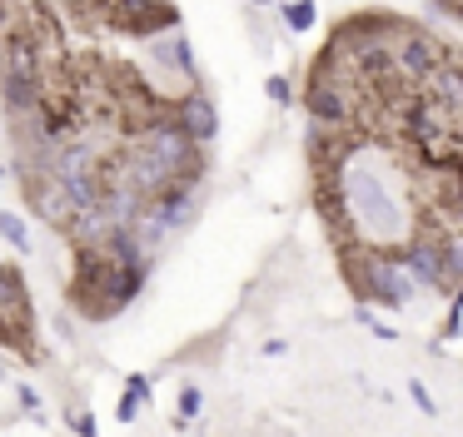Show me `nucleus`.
Returning <instances> with one entry per match:
<instances>
[{
	"label": "nucleus",
	"mask_w": 463,
	"mask_h": 437,
	"mask_svg": "<svg viewBox=\"0 0 463 437\" xmlns=\"http://www.w3.org/2000/svg\"><path fill=\"white\" fill-rule=\"evenodd\" d=\"M443 60L449 55H443L439 35H429L419 25H399V35H393V70H399L403 85H423Z\"/></svg>",
	"instance_id": "nucleus-1"
},
{
	"label": "nucleus",
	"mask_w": 463,
	"mask_h": 437,
	"mask_svg": "<svg viewBox=\"0 0 463 437\" xmlns=\"http://www.w3.org/2000/svg\"><path fill=\"white\" fill-rule=\"evenodd\" d=\"M304 109H309L314 125L339 129V135L354 125V99H349V89H344V79H329L324 70L309 79V85H304Z\"/></svg>",
	"instance_id": "nucleus-2"
},
{
	"label": "nucleus",
	"mask_w": 463,
	"mask_h": 437,
	"mask_svg": "<svg viewBox=\"0 0 463 437\" xmlns=\"http://www.w3.org/2000/svg\"><path fill=\"white\" fill-rule=\"evenodd\" d=\"M403 264L419 274V284L429 288V293H439V288H449V258H443V234H429V228H413L409 238L399 244Z\"/></svg>",
	"instance_id": "nucleus-3"
},
{
	"label": "nucleus",
	"mask_w": 463,
	"mask_h": 437,
	"mask_svg": "<svg viewBox=\"0 0 463 437\" xmlns=\"http://www.w3.org/2000/svg\"><path fill=\"white\" fill-rule=\"evenodd\" d=\"M194 184H200V179H184V174H180V179H170V184H165L160 194L150 199V209L175 228V234H180V228L190 224L194 214H200V189H194Z\"/></svg>",
	"instance_id": "nucleus-4"
},
{
	"label": "nucleus",
	"mask_w": 463,
	"mask_h": 437,
	"mask_svg": "<svg viewBox=\"0 0 463 437\" xmlns=\"http://www.w3.org/2000/svg\"><path fill=\"white\" fill-rule=\"evenodd\" d=\"M175 115L184 119V129H190L200 144H214V135H220V109H214V99L204 95L200 85H190L180 99H175Z\"/></svg>",
	"instance_id": "nucleus-5"
},
{
	"label": "nucleus",
	"mask_w": 463,
	"mask_h": 437,
	"mask_svg": "<svg viewBox=\"0 0 463 437\" xmlns=\"http://www.w3.org/2000/svg\"><path fill=\"white\" fill-rule=\"evenodd\" d=\"M423 95H429L443 115L463 119V60H443V65L423 79Z\"/></svg>",
	"instance_id": "nucleus-6"
},
{
	"label": "nucleus",
	"mask_w": 463,
	"mask_h": 437,
	"mask_svg": "<svg viewBox=\"0 0 463 437\" xmlns=\"http://www.w3.org/2000/svg\"><path fill=\"white\" fill-rule=\"evenodd\" d=\"M41 75H25V70H0V105L11 109L15 119L35 115L41 109Z\"/></svg>",
	"instance_id": "nucleus-7"
},
{
	"label": "nucleus",
	"mask_w": 463,
	"mask_h": 437,
	"mask_svg": "<svg viewBox=\"0 0 463 437\" xmlns=\"http://www.w3.org/2000/svg\"><path fill=\"white\" fill-rule=\"evenodd\" d=\"M150 55L160 60L165 70H180L184 79H200V65H194L190 35H184L180 25H175V30H160V35H150Z\"/></svg>",
	"instance_id": "nucleus-8"
},
{
	"label": "nucleus",
	"mask_w": 463,
	"mask_h": 437,
	"mask_svg": "<svg viewBox=\"0 0 463 437\" xmlns=\"http://www.w3.org/2000/svg\"><path fill=\"white\" fill-rule=\"evenodd\" d=\"M0 65L25 70V75H41V50H35L31 35H5L0 40Z\"/></svg>",
	"instance_id": "nucleus-9"
},
{
	"label": "nucleus",
	"mask_w": 463,
	"mask_h": 437,
	"mask_svg": "<svg viewBox=\"0 0 463 437\" xmlns=\"http://www.w3.org/2000/svg\"><path fill=\"white\" fill-rule=\"evenodd\" d=\"M105 254H110L115 264H150V258H155L135 228H110V238H105Z\"/></svg>",
	"instance_id": "nucleus-10"
},
{
	"label": "nucleus",
	"mask_w": 463,
	"mask_h": 437,
	"mask_svg": "<svg viewBox=\"0 0 463 437\" xmlns=\"http://www.w3.org/2000/svg\"><path fill=\"white\" fill-rule=\"evenodd\" d=\"M0 313H21V318H31L25 278H21V268H11V264H0Z\"/></svg>",
	"instance_id": "nucleus-11"
},
{
	"label": "nucleus",
	"mask_w": 463,
	"mask_h": 437,
	"mask_svg": "<svg viewBox=\"0 0 463 437\" xmlns=\"http://www.w3.org/2000/svg\"><path fill=\"white\" fill-rule=\"evenodd\" d=\"M0 244H11L15 254H31L35 238H31V218L15 214V209H0Z\"/></svg>",
	"instance_id": "nucleus-12"
},
{
	"label": "nucleus",
	"mask_w": 463,
	"mask_h": 437,
	"mask_svg": "<svg viewBox=\"0 0 463 437\" xmlns=\"http://www.w3.org/2000/svg\"><path fill=\"white\" fill-rule=\"evenodd\" d=\"M135 234L145 238V248H150V254H160V248L175 238V228L165 224V218L155 214V209H145V214H140V224H135Z\"/></svg>",
	"instance_id": "nucleus-13"
},
{
	"label": "nucleus",
	"mask_w": 463,
	"mask_h": 437,
	"mask_svg": "<svg viewBox=\"0 0 463 437\" xmlns=\"http://www.w3.org/2000/svg\"><path fill=\"white\" fill-rule=\"evenodd\" d=\"M279 20L294 35H309V30L319 25V10H314V0H289V5H279Z\"/></svg>",
	"instance_id": "nucleus-14"
},
{
	"label": "nucleus",
	"mask_w": 463,
	"mask_h": 437,
	"mask_svg": "<svg viewBox=\"0 0 463 437\" xmlns=\"http://www.w3.org/2000/svg\"><path fill=\"white\" fill-rule=\"evenodd\" d=\"M443 258H449V288L463 284V228H443Z\"/></svg>",
	"instance_id": "nucleus-15"
},
{
	"label": "nucleus",
	"mask_w": 463,
	"mask_h": 437,
	"mask_svg": "<svg viewBox=\"0 0 463 437\" xmlns=\"http://www.w3.org/2000/svg\"><path fill=\"white\" fill-rule=\"evenodd\" d=\"M200 413H204V387L184 383V387H180V417H175V427H184L190 417H200Z\"/></svg>",
	"instance_id": "nucleus-16"
},
{
	"label": "nucleus",
	"mask_w": 463,
	"mask_h": 437,
	"mask_svg": "<svg viewBox=\"0 0 463 437\" xmlns=\"http://www.w3.org/2000/svg\"><path fill=\"white\" fill-rule=\"evenodd\" d=\"M264 95H269V105H274V109H289V105H294V85H289V75H269V79H264Z\"/></svg>",
	"instance_id": "nucleus-17"
},
{
	"label": "nucleus",
	"mask_w": 463,
	"mask_h": 437,
	"mask_svg": "<svg viewBox=\"0 0 463 437\" xmlns=\"http://www.w3.org/2000/svg\"><path fill=\"white\" fill-rule=\"evenodd\" d=\"M110 5H115V15H120L125 25H135V20H140V15H150V10L160 5V0H110Z\"/></svg>",
	"instance_id": "nucleus-18"
},
{
	"label": "nucleus",
	"mask_w": 463,
	"mask_h": 437,
	"mask_svg": "<svg viewBox=\"0 0 463 437\" xmlns=\"http://www.w3.org/2000/svg\"><path fill=\"white\" fill-rule=\"evenodd\" d=\"M409 397H413V407H419L423 417H439V403H433V393L423 387V377H413V383H409Z\"/></svg>",
	"instance_id": "nucleus-19"
},
{
	"label": "nucleus",
	"mask_w": 463,
	"mask_h": 437,
	"mask_svg": "<svg viewBox=\"0 0 463 437\" xmlns=\"http://www.w3.org/2000/svg\"><path fill=\"white\" fill-rule=\"evenodd\" d=\"M354 318H359V323H364V328H369V333H373V338H383V343H389V338H399V333H393V328H389V323H379V318H373V308H364V303H359V308H354Z\"/></svg>",
	"instance_id": "nucleus-20"
},
{
	"label": "nucleus",
	"mask_w": 463,
	"mask_h": 437,
	"mask_svg": "<svg viewBox=\"0 0 463 437\" xmlns=\"http://www.w3.org/2000/svg\"><path fill=\"white\" fill-rule=\"evenodd\" d=\"M125 393H135L140 403H150V393H155V377H150V373H130V377H125Z\"/></svg>",
	"instance_id": "nucleus-21"
},
{
	"label": "nucleus",
	"mask_w": 463,
	"mask_h": 437,
	"mask_svg": "<svg viewBox=\"0 0 463 437\" xmlns=\"http://www.w3.org/2000/svg\"><path fill=\"white\" fill-rule=\"evenodd\" d=\"M15 397H21V413H31V417H41V393H35L31 383H15Z\"/></svg>",
	"instance_id": "nucleus-22"
},
{
	"label": "nucleus",
	"mask_w": 463,
	"mask_h": 437,
	"mask_svg": "<svg viewBox=\"0 0 463 437\" xmlns=\"http://www.w3.org/2000/svg\"><path fill=\"white\" fill-rule=\"evenodd\" d=\"M140 407H145L140 397H135V393H125V397H120V407H115V417H120V423H135V417H140Z\"/></svg>",
	"instance_id": "nucleus-23"
},
{
	"label": "nucleus",
	"mask_w": 463,
	"mask_h": 437,
	"mask_svg": "<svg viewBox=\"0 0 463 437\" xmlns=\"http://www.w3.org/2000/svg\"><path fill=\"white\" fill-rule=\"evenodd\" d=\"M71 427H75V432H80V437H95V432H100L90 413H71Z\"/></svg>",
	"instance_id": "nucleus-24"
},
{
	"label": "nucleus",
	"mask_w": 463,
	"mask_h": 437,
	"mask_svg": "<svg viewBox=\"0 0 463 437\" xmlns=\"http://www.w3.org/2000/svg\"><path fill=\"white\" fill-rule=\"evenodd\" d=\"M260 353H264V358H284V353H289V343H284V338H269V343H264Z\"/></svg>",
	"instance_id": "nucleus-25"
},
{
	"label": "nucleus",
	"mask_w": 463,
	"mask_h": 437,
	"mask_svg": "<svg viewBox=\"0 0 463 437\" xmlns=\"http://www.w3.org/2000/svg\"><path fill=\"white\" fill-rule=\"evenodd\" d=\"M5 30H11V0H0V40H5Z\"/></svg>",
	"instance_id": "nucleus-26"
},
{
	"label": "nucleus",
	"mask_w": 463,
	"mask_h": 437,
	"mask_svg": "<svg viewBox=\"0 0 463 437\" xmlns=\"http://www.w3.org/2000/svg\"><path fill=\"white\" fill-rule=\"evenodd\" d=\"M250 5H254V10H269V5H274V0H250Z\"/></svg>",
	"instance_id": "nucleus-27"
},
{
	"label": "nucleus",
	"mask_w": 463,
	"mask_h": 437,
	"mask_svg": "<svg viewBox=\"0 0 463 437\" xmlns=\"http://www.w3.org/2000/svg\"><path fill=\"white\" fill-rule=\"evenodd\" d=\"M0 383H5V367H0Z\"/></svg>",
	"instance_id": "nucleus-28"
},
{
	"label": "nucleus",
	"mask_w": 463,
	"mask_h": 437,
	"mask_svg": "<svg viewBox=\"0 0 463 437\" xmlns=\"http://www.w3.org/2000/svg\"><path fill=\"white\" fill-rule=\"evenodd\" d=\"M0 179H5V169H0Z\"/></svg>",
	"instance_id": "nucleus-29"
}]
</instances>
